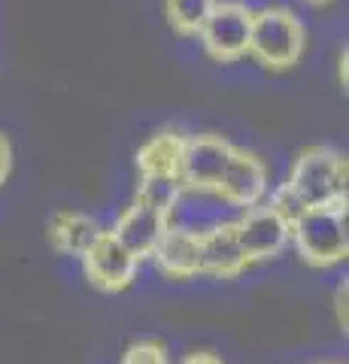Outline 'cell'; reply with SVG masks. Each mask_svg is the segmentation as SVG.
<instances>
[{
    "label": "cell",
    "instance_id": "cell-1",
    "mask_svg": "<svg viewBox=\"0 0 349 364\" xmlns=\"http://www.w3.org/2000/svg\"><path fill=\"white\" fill-rule=\"evenodd\" d=\"M283 186L304 210L331 207L346 200V158L331 146H307L291 164Z\"/></svg>",
    "mask_w": 349,
    "mask_h": 364
},
{
    "label": "cell",
    "instance_id": "cell-2",
    "mask_svg": "<svg viewBox=\"0 0 349 364\" xmlns=\"http://www.w3.org/2000/svg\"><path fill=\"white\" fill-rule=\"evenodd\" d=\"M291 243L304 264L310 267H334L349 252L346 234V200L331 207L304 210L291 222Z\"/></svg>",
    "mask_w": 349,
    "mask_h": 364
},
{
    "label": "cell",
    "instance_id": "cell-3",
    "mask_svg": "<svg viewBox=\"0 0 349 364\" xmlns=\"http://www.w3.org/2000/svg\"><path fill=\"white\" fill-rule=\"evenodd\" d=\"M307 33L295 13L283 6H264L252 13V33H249V55L270 67V70H289L304 55Z\"/></svg>",
    "mask_w": 349,
    "mask_h": 364
},
{
    "label": "cell",
    "instance_id": "cell-4",
    "mask_svg": "<svg viewBox=\"0 0 349 364\" xmlns=\"http://www.w3.org/2000/svg\"><path fill=\"white\" fill-rule=\"evenodd\" d=\"M249 33H252V9L240 0H219L207 16L204 28L198 31L200 46L213 61H240L249 55Z\"/></svg>",
    "mask_w": 349,
    "mask_h": 364
},
{
    "label": "cell",
    "instance_id": "cell-5",
    "mask_svg": "<svg viewBox=\"0 0 349 364\" xmlns=\"http://www.w3.org/2000/svg\"><path fill=\"white\" fill-rule=\"evenodd\" d=\"M234 234H237L246 264H258V261L283 255V249L291 243V225L283 215H276L267 203L243 210L234 219Z\"/></svg>",
    "mask_w": 349,
    "mask_h": 364
},
{
    "label": "cell",
    "instance_id": "cell-6",
    "mask_svg": "<svg viewBox=\"0 0 349 364\" xmlns=\"http://www.w3.org/2000/svg\"><path fill=\"white\" fill-rule=\"evenodd\" d=\"M231 155H234V146L225 136H216V134L186 136L183 161H179V182H183V188L216 191Z\"/></svg>",
    "mask_w": 349,
    "mask_h": 364
},
{
    "label": "cell",
    "instance_id": "cell-7",
    "mask_svg": "<svg viewBox=\"0 0 349 364\" xmlns=\"http://www.w3.org/2000/svg\"><path fill=\"white\" fill-rule=\"evenodd\" d=\"M80 261H82L85 279L107 294L125 291L134 282V277H137V267H140V261L134 258L125 246H119L116 237L109 231L100 234L95 240V246L88 249Z\"/></svg>",
    "mask_w": 349,
    "mask_h": 364
},
{
    "label": "cell",
    "instance_id": "cell-8",
    "mask_svg": "<svg viewBox=\"0 0 349 364\" xmlns=\"http://www.w3.org/2000/svg\"><path fill=\"white\" fill-rule=\"evenodd\" d=\"M270 188L267 182V164L262 161L258 155L246 152V149H234L228 167L216 186V195L228 203L234 210H249V207H258L264 200Z\"/></svg>",
    "mask_w": 349,
    "mask_h": 364
},
{
    "label": "cell",
    "instance_id": "cell-9",
    "mask_svg": "<svg viewBox=\"0 0 349 364\" xmlns=\"http://www.w3.org/2000/svg\"><path fill=\"white\" fill-rule=\"evenodd\" d=\"M164 231H167V213L143 200H134L128 210H122V215L109 228L116 243L125 246L137 261L152 258Z\"/></svg>",
    "mask_w": 349,
    "mask_h": 364
},
{
    "label": "cell",
    "instance_id": "cell-10",
    "mask_svg": "<svg viewBox=\"0 0 349 364\" xmlns=\"http://www.w3.org/2000/svg\"><path fill=\"white\" fill-rule=\"evenodd\" d=\"M249 267L240 252L237 234H234V219L219 222L210 231L200 234V277L234 279Z\"/></svg>",
    "mask_w": 349,
    "mask_h": 364
},
{
    "label": "cell",
    "instance_id": "cell-11",
    "mask_svg": "<svg viewBox=\"0 0 349 364\" xmlns=\"http://www.w3.org/2000/svg\"><path fill=\"white\" fill-rule=\"evenodd\" d=\"M152 261L171 279L200 277V237L183 228H167L155 246Z\"/></svg>",
    "mask_w": 349,
    "mask_h": 364
},
{
    "label": "cell",
    "instance_id": "cell-12",
    "mask_svg": "<svg viewBox=\"0 0 349 364\" xmlns=\"http://www.w3.org/2000/svg\"><path fill=\"white\" fill-rule=\"evenodd\" d=\"M100 234H104V228L88 213L64 210V213H55L49 222V243L55 252L67 258H82Z\"/></svg>",
    "mask_w": 349,
    "mask_h": 364
},
{
    "label": "cell",
    "instance_id": "cell-13",
    "mask_svg": "<svg viewBox=\"0 0 349 364\" xmlns=\"http://www.w3.org/2000/svg\"><path fill=\"white\" fill-rule=\"evenodd\" d=\"M186 149V134L179 131H159L137 149V173L140 179H179V161Z\"/></svg>",
    "mask_w": 349,
    "mask_h": 364
},
{
    "label": "cell",
    "instance_id": "cell-14",
    "mask_svg": "<svg viewBox=\"0 0 349 364\" xmlns=\"http://www.w3.org/2000/svg\"><path fill=\"white\" fill-rule=\"evenodd\" d=\"M219 0H164V13L167 21L176 33L183 37H198V31L204 28L207 16L213 13Z\"/></svg>",
    "mask_w": 349,
    "mask_h": 364
},
{
    "label": "cell",
    "instance_id": "cell-15",
    "mask_svg": "<svg viewBox=\"0 0 349 364\" xmlns=\"http://www.w3.org/2000/svg\"><path fill=\"white\" fill-rule=\"evenodd\" d=\"M179 191H183V182L179 179H159V176H149V179H140V186H137V200L143 203H152V207H159V210H171L176 198H179Z\"/></svg>",
    "mask_w": 349,
    "mask_h": 364
},
{
    "label": "cell",
    "instance_id": "cell-16",
    "mask_svg": "<svg viewBox=\"0 0 349 364\" xmlns=\"http://www.w3.org/2000/svg\"><path fill=\"white\" fill-rule=\"evenodd\" d=\"M122 364H171V352L159 340H137L125 349Z\"/></svg>",
    "mask_w": 349,
    "mask_h": 364
},
{
    "label": "cell",
    "instance_id": "cell-17",
    "mask_svg": "<svg viewBox=\"0 0 349 364\" xmlns=\"http://www.w3.org/2000/svg\"><path fill=\"white\" fill-rule=\"evenodd\" d=\"M9 170H13V146L0 134V188H4V182L9 179Z\"/></svg>",
    "mask_w": 349,
    "mask_h": 364
},
{
    "label": "cell",
    "instance_id": "cell-18",
    "mask_svg": "<svg viewBox=\"0 0 349 364\" xmlns=\"http://www.w3.org/2000/svg\"><path fill=\"white\" fill-rule=\"evenodd\" d=\"M346 291H349V286H346V279H343V286H340V289H337V294H334V310H337V325H340V328H343V331H346V322H349V318H346Z\"/></svg>",
    "mask_w": 349,
    "mask_h": 364
},
{
    "label": "cell",
    "instance_id": "cell-19",
    "mask_svg": "<svg viewBox=\"0 0 349 364\" xmlns=\"http://www.w3.org/2000/svg\"><path fill=\"white\" fill-rule=\"evenodd\" d=\"M179 364H222V358L213 355V352H188Z\"/></svg>",
    "mask_w": 349,
    "mask_h": 364
},
{
    "label": "cell",
    "instance_id": "cell-20",
    "mask_svg": "<svg viewBox=\"0 0 349 364\" xmlns=\"http://www.w3.org/2000/svg\"><path fill=\"white\" fill-rule=\"evenodd\" d=\"M337 76H340V85H346V52L340 55V67H337Z\"/></svg>",
    "mask_w": 349,
    "mask_h": 364
},
{
    "label": "cell",
    "instance_id": "cell-21",
    "mask_svg": "<svg viewBox=\"0 0 349 364\" xmlns=\"http://www.w3.org/2000/svg\"><path fill=\"white\" fill-rule=\"evenodd\" d=\"M307 4H313V6H325V4H331V0H307Z\"/></svg>",
    "mask_w": 349,
    "mask_h": 364
}]
</instances>
